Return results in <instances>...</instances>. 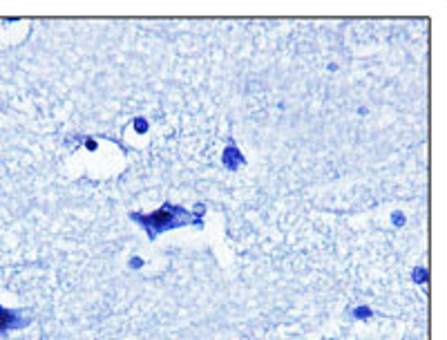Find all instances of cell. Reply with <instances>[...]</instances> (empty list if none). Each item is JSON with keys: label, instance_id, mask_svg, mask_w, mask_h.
I'll list each match as a JSON object with an SVG mask.
<instances>
[{"label": "cell", "instance_id": "1", "mask_svg": "<svg viewBox=\"0 0 447 340\" xmlns=\"http://www.w3.org/2000/svg\"><path fill=\"white\" fill-rule=\"evenodd\" d=\"M132 219L137 224H141L145 229V233L150 237L163 233V231L170 229H179V226L192 224V215L181 206H172V204H166L161 206L159 211L150 213V215H141V213H132Z\"/></svg>", "mask_w": 447, "mask_h": 340}]
</instances>
